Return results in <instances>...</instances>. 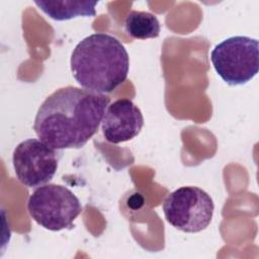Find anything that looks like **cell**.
Segmentation results:
<instances>
[{
    "label": "cell",
    "instance_id": "obj_5",
    "mask_svg": "<svg viewBox=\"0 0 259 259\" xmlns=\"http://www.w3.org/2000/svg\"><path fill=\"white\" fill-rule=\"evenodd\" d=\"M210 195L197 186H182L167 195L163 202L166 221L184 233L205 230L213 215Z\"/></svg>",
    "mask_w": 259,
    "mask_h": 259
},
{
    "label": "cell",
    "instance_id": "obj_6",
    "mask_svg": "<svg viewBox=\"0 0 259 259\" xmlns=\"http://www.w3.org/2000/svg\"><path fill=\"white\" fill-rule=\"evenodd\" d=\"M12 163L20 183L36 187L50 182L58 169L56 150L39 139H27L13 151Z\"/></svg>",
    "mask_w": 259,
    "mask_h": 259
},
{
    "label": "cell",
    "instance_id": "obj_4",
    "mask_svg": "<svg viewBox=\"0 0 259 259\" xmlns=\"http://www.w3.org/2000/svg\"><path fill=\"white\" fill-rule=\"evenodd\" d=\"M259 45L256 38L246 35L228 37L210 53L217 74L229 85H244L251 81L259 69Z\"/></svg>",
    "mask_w": 259,
    "mask_h": 259
},
{
    "label": "cell",
    "instance_id": "obj_9",
    "mask_svg": "<svg viewBox=\"0 0 259 259\" xmlns=\"http://www.w3.org/2000/svg\"><path fill=\"white\" fill-rule=\"evenodd\" d=\"M124 28L136 39L156 38L160 34V22L156 15L147 11L132 10L125 17Z\"/></svg>",
    "mask_w": 259,
    "mask_h": 259
},
{
    "label": "cell",
    "instance_id": "obj_3",
    "mask_svg": "<svg viewBox=\"0 0 259 259\" xmlns=\"http://www.w3.org/2000/svg\"><path fill=\"white\" fill-rule=\"evenodd\" d=\"M27 210L32 220L46 230L59 232L72 229L82 211L79 198L66 186L45 184L37 187L27 200Z\"/></svg>",
    "mask_w": 259,
    "mask_h": 259
},
{
    "label": "cell",
    "instance_id": "obj_8",
    "mask_svg": "<svg viewBox=\"0 0 259 259\" xmlns=\"http://www.w3.org/2000/svg\"><path fill=\"white\" fill-rule=\"evenodd\" d=\"M34 4L50 18L64 21L79 16H95L98 1H34Z\"/></svg>",
    "mask_w": 259,
    "mask_h": 259
},
{
    "label": "cell",
    "instance_id": "obj_2",
    "mask_svg": "<svg viewBox=\"0 0 259 259\" xmlns=\"http://www.w3.org/2000/svg\"><path fill=\"white\" fill-rule=\"evenodd\" d=\"M70 66L81 87L97 93H110L126 80L130 57L115 36L97 32L77 44Z\"/></svg>",
    "mask_w": 259,
    "mask_h": 259
},
{
    "label": "cell",
    "instance_id": "obj_1",
    "mask_svg": "<svg viewBox=\"0 0 259 259\" xmlns=\"http://www.w3.org/2000/svg\"><path fill=\"white\" fill-rule=\"evenodd\" d=\"M109 102L102 93L75 86L60 88L39 106L33 130L55 150L82 148L97 133Z\"/></svg>",
    "mask_w": 259,
    "mask_h": 259
},
{
    "label": "cell",
    "instance_id": "obj_7",
    "mask_svg": "<svg viewBox=\"0 0 259 259\" xmlns=\"http://www.w3.org/2000/svg\"><path fill=\"white\" fill-rule=\"evenodd\" d=\"M143 125L141 109L127 98H120L109 104L101 120L103 137L111 144L133 140L141 133Z\"/></svg>",
    "mask_w": 259,
    "mask_h": 259
}]
</instances>
